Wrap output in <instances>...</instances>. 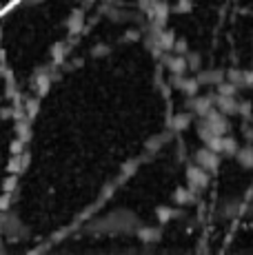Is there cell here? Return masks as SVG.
I'll return each mask as SVG.
<instances>
[{"label":"cell","mask_w":253,"mask_h":255,"mask_svg":"<svg viewBox=\"0 0 253 255\" xmlns=\"http://www.w3.org/2000/svg\"><path fill=\"white\" fill-rule=\"evenodd\" d=\"M142 227V220L126 209H114L107 215L87 224V231L94 235H135Z\"/></svg>","instance_id":"6da1fadb"},{"label":"cell","mask_w":253,"mask_h":255,"mask_svg":"<svg viewBox=\"0 0 253 255\" xmlns=\"http://www.w3.org/2000/svg\"><path fill=\"white\" fill-rule=\"evenodd\" d=\"M209 180H211V173L207 169H202L200 164L193 162L191 166H187V186L196 193H200L202 189H207Z\"/></svg>","instance_id":"7a4b0ae2"},{"label":"cell","mask_w":253,"mask_h":255,"mask_svg":"<svg viewBox=\"0 0 253 255\" xmlns=\"http://www.w3.org/2000/svg\"><path fill=\"white\" fill-rule=\"evenodd\" d=\"M193 160H196V164H200L202 169H207L209 173H211V171H216L218 164H220V153H216L211 146L204 144L202 149H198L196 153H193Z\"/></svg>","instance_id":"3957f363"},{"label":"cell","mask_w":253,"mask_h":255,"mask_svg":"<svg viewBox=\"0 0 253 255\" xmlns=\"http://www.w3.org/2000/svg\"><path fill=\"white\" fill-rule=\"evenodd\" d=\"M135 235H138V240L142 244H155V242H160V238H162V233H160L158 227H147V224H142V227L135 231Z\"/></svg>","instance_id":"277c9868"},{"label":"cell","mask_w":253,"mask_h":255,"mask_svg":"<svg viewBox=\"0 0 253 255\" xmlns=\"http://www.w3.org/2000/svg\"><path fill=\"white\" fill-rule=\"evenodd\" d=\"M236 160L247 169H253V144L249 142L247 146H238L236 151Z\"/></svg>","instance_id":"5b68a950"},{"label":"cell","mask_w":253,"mask_h":255,"mask_svg":"<svg viewBox=\"0 0 253 255\" xmlns=\"http://www.w3.org/2000/svg\"><path fill=\"white\" fill-rule=\"evenodd\" d=\"M82 29H85V9H76L69 18V33L71 36H78Z\"/></svg>","instance_id":"8992f818"},{"label":"cell","mask_w":253,"mask_h":255,"mask_svg":"<svg viewBox=\"0 0 253 255\" xmlns=\"http://www.w3.org/2000/svg\"><path fill=\"white\" fill-rule=\"evenodd\" d=\"M242 213H245V204H242V202H238V200H231V202H225V207H222V215H225L227 220L240 218Z\"/></svg>","instance_id":"52a82bcc"},{"label":"cell","mask_w":253,"mask_h":255,"mask_svg":"<svg viewBox=\"0 0 253 255\" xmlns=\"http://www.w3.org/2000/svg\"><path fill=\"white\" fill-rule=\"evenodd\" d=\"M196 198H198V193L191 191L189 186H180V189L176 191V195H173L176 204H191V202H196Z\"/></svg>","instance_id":"ba28073f"},{"label":"cell","mask_w":253,"mask_h":255,"mask_svg":"<svg viewBox=\"0 0 253 255\" xmlns=\"http://www.w3.org/2000/svg\"><path fill=\"white\" fill-rule=\"evenodd\" d=\"M49 85H51V76H49V71H40L36 76V80H33V89H36L38 96H42V93H47V89H49Z\"/></svg>","instance_id":"9c48e42d"},{"label":"cell","mask_w":253,"mask_h":255,"mask_svg":"<svg viewBox=\"0 0 253 255\" xmlns=\"http://www.w3.org/2000/svg\"><path fill=\"white\" fill-rule=\"evenodd\" d=\"M191 125V114H176L171 118V131H184Z\"/></svg>","instance_id":"30bf717a"},{"label":"cell","mask_w":253,"mask_h":255,"mask_svg":"<svg viewBox=\"0 0 253 255\" xmlns=\"http://www.w3.org/2000/svg\"><path fill=\"white\" fill-rule=\"evenodd\" d=\"M67 51H69V45H67V42H58V45L53 47V51H51V58H53V62H56V65H60V62L65 60Z\"/></svg>","instance_id":"8fae6325"},{"label":"cell","mask_w":253,"mask_h":255,"mask_svg":"<svg viewBox=\"0 0 253 255\" xmlns=\"http://www.w3.org/2000/svg\"><path fill=\"white\" fill-rule=\"evenodd\" d=\"M164 142H167L164 135H155V138H151L147 142V151H149V153H155V151H160L164 146Z\"/></svg>","instance_id":"7c38bea8"},{"label":"cell","mask_w":253,"mask_h":255,"mask_svg":"<svg viewBox=\"0 0 253 255\" xmlns=\"http://www.w3.org/2000/svg\"><path fill=\"white\" fill-rule=\"evenodd\" d=\"M176 213H178V211L173 207H160L158 209V220H160V222H169V220L176 218Z\"/></svg>","instance_id":"4fadbf2b"},{"label":"cell","mask_w":253,"mask_h":255,"mask_svg":"<svg viewBox=\"0 0 253 255\" xmlns=\"http://www.w3.org/2000/svg\"><path fill=\"white\" fill-rule=\"evenodd\" d=\"M173 11H180V13L191 11V0H178L176 7H173Z\"/></svg>","instance_id":"5bb4252c"},{"label":"cell","mask_w":253,"mask_h":255,"mask_svg":"<svg viewBox=\"0 0 253 255\" xmlns=\"http://www.w3.org/2000/svg\"><path fill=\"white\" fill-rule=\"evenodd\" d=\"M107 53H109V45H98L94 49V51H91V56L94 58H100V56H107Z\"/></svg>","instance_id":"9a60e30c"},{"label":"cell","mask_w":253,"mask_h":255,"mask_svg":"<svg viewBox=\"0 0 253 255\" xmlns=\"http://www.w3.org/2000/svg\"><path fill=\"white\" fill-rule=\"evenodd\" d=\"M87 2H96V0H87Z\"/></svg>","instance_id":"2e32d148"}]
</instances>
